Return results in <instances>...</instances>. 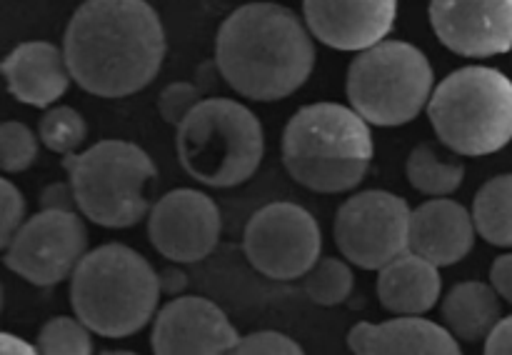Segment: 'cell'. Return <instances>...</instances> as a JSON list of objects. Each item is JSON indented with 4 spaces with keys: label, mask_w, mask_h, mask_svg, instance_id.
Listing matches in <instances>:
<instances>
[{
    "label": "cell",
    "mask_w": 512,
    "mask_h": 355,
    "mask_svg": "<svg viewBox=\"0 0 512 355\" xmlns=\"http://www.w3.org/2000/svg\"><path fill=\"white\" fill-rule=\"evenodd\" d=\"M348 348L358 355H458L460 340L423 315H395L385 323L353 325Z\"/></svg>",
    "instance_id": "obj_18"
},
{
    "label": "cell",
    "mask_w": 512,
    "mask_h": 355,
    "mask_svg": "<svg viewBox=\"0 0 512 355\" xmlns=\"http://www.w3.org/2000/svg\"><path fill=\"white\" fill-rule=\"evenodd\" d=\"M428 118L455 155L480 158L512 140V80L498 68L465 65L435 85Z\"/></svg>",
    "instance_id": "obj_6"
},
{
    "label": "cell",
    "mask_w": 512,
    "mask_h": 355,
    "mask_svg": "<svg viewBox=\"0 0 512 355\" xmlns=\"http://www.w3.org/2000/svg\"><path fill=\"white\" fill-rule=\"evenodd\" d=\"M398 0H303V20L315 40L333 50L360 53L393 30Z\"/></svg>",
    "instance_id": "obj_15"
},
{
    "label": "cell",
    "mask_w": 512,
    "mask_h": 355,
    "mask_svg": "<svg viewBox=\"0 0 512 355\" xmlns=\"http://www.w3.org/2000/svg\"><path fill=\"white\" fill-rule=\"evenodd\" d=\"M38 138L20 120H5L0 125V168L3 173H23L38 158Z\"/></svg>",
    "instance_id": "obj_26"
},
{
    "label": "cell",
    "mask_w": 512,
    "mask_h": 355,
    "mask_svg": "<svg viewBox=\"0 0 512 355\" xmlns=\"http://www.w3.org/2000/svg\"><path fill=\"white\" fill-rule=\"evenodd\" d=\"M248 263L270 280H298L320 260L323 230L308 208L288 200L255 210L245 225Z\"/></svg>",
    "instance_id": "obj_10"
},
{
    "label": "cell",
    "mask_w": 512,
    "mask_h": 355,
    "mask_svg": "<svg viewBox=\"0 0 512 355\" xmlns=\"http://www.w3.org/2000/svg\"><path fill=\"white\" fill-rule=\"evenodd\" d=\"M40 208L43 210H78L75 188L68 180H55L40 190ZM80 213V210H78Z\"/></svg>",
    "instance_id": "obj_30"
},
{
    "label": "cell",
    "mask_w": 512,
    "mask_h": 355,
    "mask_svg": "<svg viewBox=\"0 0 512 355\" xmlns=\"http://www.w3.org/2000/svg\"><path fill=\"white\" fill-rule=\"evenodd\" d=\"M0 348H3L5 355H10V353H38V348H30V345H25L23 340L15 338V335H10V333L0 335Z\"/></svg>",
    "instance_id": "obj_35"
},
{
    "label": "cell",
    "mask_w": 512,
    "mask_h": 355,
    "mask_svg": "<svg viewBox=\"0 0 512 355\" xmlns=\"http://www.w3.org/2000/svg\"><path fill=\"white\" fill-rule=\"evenodd\" d=\"M440 313L445 328L465 343H485L503 318L498 290L483 280H463L453 285L440 303Z\"/></svg>",
    "instance_id": "obj_20"
},
{
    "label": "cell",
    "mask_w": 512,
    "mask_h": 355,
    "mask_svg": "<svg viewBox=\"0 0 512 355\" xmlns=\"http://www.w3.org/2000/svg\"><path fill=\"white\" fill-rule=\"evenodd\" d=\"M355 275L350 270L348 260H340L328 255V258H320L308 273L303 275V288L305 295L313 300L315 305H323V308H333V305L345 303L353 293Z\"/></svg>",
    "instance_id": "obj_23"
},
{
    "label": "cell",
    "mask_w": 512,
    "mask_h": 355,
    "mask_svg": "<svg viewBox=\"0 0 512 355\" xmlns=\"http://www.w3.org/2000/svg\"><path fill=\"white\" fill-rule=\"evenodd\" d=\"M78 210L100 228H133L150 213L148 185L158 170L153 158L130 140L108 138L83 153L63 155Z\"/></svg>",
    "instance_id": "obj_7"
},
{
    "label": "cell",
    "mask_w": 512,
    "mask_h": 355,
    "mask_svg": "<svg viewBox=\"0 0 512 355\" xmlns=\"http://www.w3.org/2000/svg\"><path fill=\"white\" fill-rule=\"evenodd\" d=\"M165 50V28L148 0H83L63 35L75 83L108 100L148 88Z\"/></svg>",
    "instance_id": "obj_1"
},
{
    "label": "cell",
    "mask_w": 512,
    "mask_h": 355,
    "mask_svg": "<svg viewBox=\"0 0 512 355\" xmlns=\"http://www.w3.org/2000/svg\"><path fill=\"white\" fill-rule=\"evenodd\" d=\"M303 348L298 340L290 335L278 333V330H255L240 338L235 345V355H300Z\"/></svg>",
    "instance_id": "obj_28"
},
{
    "label": "cell",
    "mask_w": 512,
    "mask_h": 355,
    "mask_svg": "<svg viewBox=\"0 0 512 355\" xmlns=\"http://www.w3.org/2000/svg\"><path fill=\"white\" fill-rule=\"evenodd\" d=\"M375 293L388 313L425 315L438 305L443 293V275L428 258L405 250L378 270Z\"/></svg>",
    "instance_id": "obj_19"
},
{
    "label": "cell",
    "mask_w": 512,
    "mask_h": 355,
    "mask_svg": "<svg viewBox=\"0 0 512 355\" xmlns=\"http://www.w3.org/2000/svg\"><path fill=\"white\" fill-rule=\"evenodd\" d=\"M185 288H188V275H185V270H180V263H173L160 270V290L165 295L175 298V295H183Z\"/></svg>",
    "instance_id": "obj_33"
},
{
    "label": "cell",
    "mask_w": 512,
    "mask_h": 355,
    "mask_svg": "<svg viewBox=\"0 0 512 355\" xmlns=\"http://www.w3.org/2000/svg\"><path fill=\"white\" fill-rule=\"evenodd\" d=\"M473 210L463 203L445 198H433L413 208L410 215V250L438 268H450L470 255L475 245Z\"/></svg>",
    "instance_id": "obj_16"
},
{
    "label": "cell",
    "mask_w": 512,
    "mask_h": 355,
    "mask_svg": "<svg viewBox=\"0 0 512 355\" xmlns=\"http://www.w3.org/2000/svg\"><path fill=\"white\" fill-rule=\"evenodd\" d=\"M25 223V195L13 180H0V248H8L13 235Z\"/></svg>",
    "instance_id": "obj_29"
},
{
    "label": "cell",
    "mask_w": 512,
    "mask_h": 355,
    "mask_svg": "<svg viewBox=\"0 0 512 355\" xmlns=\"http://www.w3.org/2000/svg\"><path fill=\"white\" fill-rule=\"evenodd\" d=\"M38 353L45 355H90L93 353V330L75 315H53L45 320L35 340Z\"/></svg>",
    "instance_id": "obj_25"
},
{
    "label": "cell",
    "mask_w": 512,
    "mask_h": 355,
    "mask_svg": "<svg viewBox=\"0 0 512 355\" xmlns=\"http://www.w3.org/2000/svg\"><path fill=\"white\" fill-rule=\"evenodd\" d=\"M373 155L370 123L348 105H303L283 130L285 170L313 193L330 195L358 188Z\"/></svg>",
    "instance_id": "obj_3"
},
{
    "label": "cell",
    "mask_w": 512,
    "mask_h": 355,
    "mask_svg": "<svg viewBox=\"0 0 512 355\" xmlns=\"http://www.w3.org/2000/svg\"><path fill=\"white\" fill-rule=\"evenodd\" d=\"M433 90V65L408 40H380L373 48L360 50L345 83L350 108L378 128H398L418 118L428 110Z\"/></svg>",
    "instance_id": "obj_8"
},
{
    "label": "cell",
    "mask_w": 512,
    "mask_h": 355,
    "mask_svg": "<svg viewBox=\"0 0 512 355\" xmlns=\"http://www.w3.org/2000/svg\"><path fill=\"white\" fill-rule=\"evenodd\" d=\"M238 343L228 315L200 295H175L155 313L150 330V348L158 355L235 353Z\"/></svg>",
    "instance_id": "obj_13"
},
{
    "label": "cell",
    "mask_w": 512,
    "mask_h": 355,
    "mask_svg": "<svg viewBox=\"0 0 512 355\" xmlns=\"http://www.w3.org/2000/svg\"><path fill=\"white\" fill-rule=\"evenodd\" d=\"M195 80H198V88L203 90V95L205 93H213L215 88H218V80H225L223 78V73H220V68H218V63H215V58L213 60H208V63H200V68H198V73H195Z\"/></svg>",
    "instance_id": "obj_34"
},
{
    "label": "cell",
    "mask_w": 512,
    "mask_h": 355,
    "mask_svg": "<svg viewBox=\"0 0 512 355\" xmlns=\"http://www.w3.org/2000/svg\"><path fill=\"white\" fill-rule=\"evenodd\" d=\"M473 220L485 243L512 248V173L495 175L480 185L473 198Z\"/></svg>",
    "instance_id": "obj_21"
},
{
    "label": "cell",
    "mask_w": 512,
    "mask_h": 355,
    "mask_svg": "<svg viewBox=\"0 0 512 355\" xmlns=\"http://www.w3.org/2000/svg\"><path fill=\"white\" fill-rule=\"evenodd\" d=\"M428 18L455 55L493 58L512 50V0H430Z\"/></svg>",
    "instance_id": "obj_14"
},
{
    "label": "cell",
    "mask_w": 512,
    "mask_h": 355,
    "mask_svg": "<svg viewBox=\"0 0 512 355\" xmlns=\"http://www.w3.org/2000/svg\"><path fill=\"white\" fill-rule=\"evenodd\" d=\"M175 153L198 183L235 188L253 178L263 163V123L240 100L203 98L175 128Z\"/></svg>",
    "instance_id": "obj_5"
},
{
    "label": "cell",
    "mask_w": 512,
    "mask_h": 355,
    "mask_svg": "<svg viewBox=\"0 0 512 355\" xmlns=\"http://www.w3.org/2000/svg\"><path fill=\"white\" fill-rule=\"evenodd\" d=\"M408 200L390 190H363L335 213L333 238L340 255L363 270H380L410 250Z\"/></svg>",
    "instance_id": "obj_9"
},
{
    "label": "cell",
    "mask_w": 512,
    "mask_h": 355,
    "mask_svg": "<svg viewBox=\"0 0 512 355\" xmlns=\"http://www.w3.org/2000/svg\"><path fill=\"white\" fill-rule=\"evenodd\" d=\"M215 63L235 93L275 103L308 83L315 40L298 13L285 5L248 3L220 23Z\"/></svg>",
    "instance_id": "obj_2"
},
{
    "label": "cell",
    "mask_w": 512,
    "mask_h": 355,
    "mask_svg": "<svg viewBox=\"0 0 512 355\" xmlns=\"http://www.w3.org/2000/svg\"><path fill=\"white\" fill-rule=\"evenodd\" d=\"M88 253V228L78 210H43L25 220L3 250L5 268L30 285L50 288L73 275Z\"/></svg>",
    "instance_id": "obj_11"
},
{
    "label": "cell",
    "mask_w": 512,
    "mask_h": 355,
    "mask_svg": "<svg viewBox=\"0 0 512 355\" xmlns=\"http://www.w3.org/2000/svg\"><path fill=\"white\" fill-rule=\"evenodd\" d=\"M220 233V208L203 190H170L148 213L150 243L170 263H200L213 253Z\"/></svg>",
    "instance_id": "obj_12"
},
{
    "label": "cell",
    "mask_w": 512,
    "mask_h": 355,
    "mask_svg": "<svg viewBox=\"0 0 512 355\" xmlns=\"http://www.w3.org/2000/svg\"><path fill=\"white\" fill-rule=\"evenodd\" d=\"M485 353L490 355H512V315L500 318L493 333L485 340Z\"/></svg>",
    "instance_id": "obj_32"
},
{
    "label": "cell",
    "mask_w": 512,
    "mask_h": 355,
    "mask_svg": "<svg viewBox=\"0 0 512 355\" xmlns=\"http://www.w3.org/2000/svg\"><path fill=\"white\" fill-rule=\"evenodd\" d=\"M3 75L10 95L33 108H50L68 93L70 75L65 53L48 40H25L3 60Z\"/></svg>",
    "instance_id": "obj_17"
},
{
    "label": "cell",
    "mask_w": 512,
    "mask_h": 355,
    "mask_svg": "<svg viewBox=\"0 0 512 355\" xmlns=\"http://www.w3.org/2000/svg\"><path fill=\"white\" fill-rule=\"evenodd\" d=\"M405 175L418 193L430 195V198H445L463 185L465 165L453 155L440 153L435 145L420 143L410 150Z\"/></svg>",
    "instance_id": "obj_22"
},
{
    "label": "cell",
    "mask_w": 512,
    "mask_h": 355,
    "mask_svg": "<svg viewBox=\"0 0 512 355\" xmlns=\"http://www.w3.org/2000/svg\"><path fill=\"white\" fill-rule=\"evenodd\" d=\"M203 100V90L195 83L188 80H178V83H170L160 90L158 95V113L165 123L175 125L178 128L195 108Z\"/></svg>",
    "instance_id": "obj_27"
},
{
    "label": "cell",
    "mask_w": 512,
    "mask_h": 355,
    "mask_svg": "<svg viewBox=\"0 0 512 355\" xmlns=\"http://www.w3.org/2000/svg\"><path fill=\"white\" fill-rule=\"evenodd\" d=\"M160 273L123 243L85 253L70 275L73 313L100 338H128L158 313Z\"/></svg>",
    "instance_id": "obj_4"
},
{
    "label": "cell",
    "mask_w": 512,
    "mask_h": 355,
    "mask_svg": "<svg viewBox=\"0 0 512 355\" xmlns=\"http://www.w3.org/2000/svg\"><path fill=\"white\" fill-rule=\"evenodd\" d=\"M490 285L498 290L500 298L512 305V253L500 255L490 265Z\"/></svg>",
    "instance_id": "obj_31"
},
{
    "label": "cell",
    "mask_w": 512,
    "mask_h": 355,
    "mask_svg": "<svg viewBox=\"0 0 512 355\" xmlns=\"http://www.w3.org/2000/svg\"><path fill=\"white\" fill-rule=\"evenodd\" d=\"M40 143L58 155H70L88 138V123L70 105H50L38 123Z\"/></svg>",
    "instance_id": "obj_24"
}]
</instances>
